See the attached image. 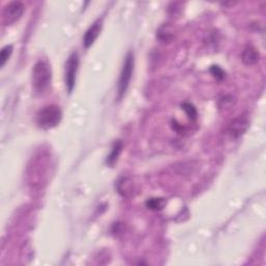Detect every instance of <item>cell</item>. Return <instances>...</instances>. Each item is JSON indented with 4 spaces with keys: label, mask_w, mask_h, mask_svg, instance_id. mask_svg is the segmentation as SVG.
Wrapping results in <instances>:
<instances>
[{
    "label": "cell",
    "mask_w": 266,
    "mask_h": 266,
    "mask_svg": "<svg viewBox=\"0 0 266 266\" xmlns=\"http://www.w3.org/2000/svg\"><path fill=\"white\" fill-rule=\"evenodd\" d=\"M52 71L49 63L45 60L38 61L32 69V87L37 94L47 91L51 83Z\"/></svg>",
    "instance_id": "1"
},
{
    "label": "cell",
    "mask_w": 266,
    "mask_h": 266,
    "mask_svg": "<svg viewBox=\"0 0 266 266\" xmlns=\"http://www.w3.org/2000/svg\"><path fill=\"white\" fill-rule=\"evenodd\" d=\"M63 113L58 105H48L42 108L37 115V124L44 130L57 127L62 121Z\"/></svg>",
    "instance_id": "2"
},
{
    "label": "cell",
    "mask_w": 266,
    "mask_h": 266,
    "mask_svg": "<svg viewBox=\"0 0 266 266\" xmlns=\"http://www.w3.org/2000/svg\"><path fill=\"white\" fill-rule=\"evenodd\" d=\"M133 66H134V57H133V54L131 52H129L125 59L123 68H122V71L120 74V79L118 83L119 98L123 97L128 90V86L130 84L132 73H133Z\"/></svg>",
    "instance_id": "3"
},
{
    "label": "cell",
    "mask_w": 266,
    "mask_h": 266,
    "mask_svg": "<svg viewBox=\"0 0 266 266\" xmlns=\"http://www.w3.org/2000/svg\"><path fill=\"white\" fill-rule=\"evenodd\" d=\"M78 66H79L78 53L73 52L66 63V70H65L66 86V88H68L69 93H72L73 88L75 86L76 74H77V71H78Z\"/></svg>",
    "instance_id": "4"
},
{
    "label": "cell",
    "mask_w": 266,
    "mask_h": 266,
    "mask_svg": "<svg viewBox=\"0 0 266 266\" xmlns=\"http://www.w3.org/2000/svg\"><path fill=\"white\" fill-rule=\"evenodd\" d=\"M25 6L20 1H12L5 5L2 13V23L4 26L14 24L24 13Z\"/></svg>",
    "instance_id": "5"
},
{
    "label": "cell",
    "mask_w": 266,
    "mask_h": 266,
    "mask_svg": "<svg viewBox=\"0 0 266 266\" xmlns=\"http://www.w3.org/2000/svg\"><path fill=\"white\" fill-rule=\"evenodd\" d=\"M249 127V120L246 116H239L231 122L229 125V133L233 138H238L245 134Z\"/></svg>",
    "instance_id": "6"
},
{
    "label": "cell",
    "mask_w": 266,
    "mask_h": 266,
    "mask_svg": "<svg viewBox=\"0 0 266 266\" xmlns=\"http://www.w3.org/2000/svg\"><path fill=\"white\" fill-rule=\"evenodd\" d=\"M101 28H102V21L97 20L92 24V26L86 30L83 38V45L85 48H90L93 45L94 42L99 37L100 32H101Z\"/></svg>",
    "instance_id": "7"
},
{
    "label": "cell",
    "mask_w": 266,
    "mask_h": 266,
    "mask_svg": "<svg viewBox=\"0 0 266 266\" xmlns=\"http://www.w3.org/2000/svg\"><path fill=\"white\" fill-rule=\"evenodd\" d=\"M241 60L247 66H253L259 61V52L252 45H247L242 51Z\"/></svg>",
    "instance_id": "8"
},
{
    "label": "cell",
    "mask_w": 266,
    "mask_h": 266,
    "mask_svg": "<svg viewBox=\"0 0 266 266\" xmlns=\"http://www.w3.org/2000/svg\"><path fill=\"white\" fill-rule=\"evenodd\" d=\"M123 146L124 145H123V141H122V140H117L114 143L112 151H110V154L108 155L107 159H106V163L108 165L113 166L117 162V160H118V158L120 156V154L122 152V149H123Z\"/></svg>",
    "instance_id": "9"
},
{
    "label": "cell",
    "mask_w": 266,
    "mask_h": 266,
    "mask_svg": "<svg viewBox=\"0 0 266 266\" xmlns=\"http://www.w3.org/2000/svg\"><path fill=\"white\" fill-rule=\"evenodd\" d=\"M164 200L161 198H155V199H150L147 201L146 205L149 209L151 210H161L164 206Z\"/></svg>",
    "instance_id": "10"
},
{
    "label": "cell",
    "mask_w": 266,
    "mask_h": 266,
    "mask_svg": "<svg viewBox=\"0 0 266 266\" xmlns=\"http://www.w3.org/2000/svg\"><path fill=\"white\" fill-rule=\"evenodd\" d=\"M13 53V46L12 45H6L5 47L2 48L1 52H0V66H3L7 60L9 59L10 55Z\"/></svg>",
    "instance_id": "11"
},
{
    "label": "cell",
    "mask_w": 266,
    "mask_h": 266,
    "mask_svg": "<svg viewBox=\"0 0 266 266\" xmlns=\"http://www.w3.org/2000/svg\"><path fill=\"white\" fill-rule=\"evenodd\" d=\"M182 109L184 110V112H185L186 115H187V117L190 118L191 120L195 121V120L197 119V117H198V112H197L196 107H195L193 104H191V103H186V102H185V103L182 104Z\"/></svg>",
    "instance_id": "12"
},
{
    "label": "cell",
    "mask_w": 266,
    "mask_h": 266,
    "mask_svg": "<svg viewBox=\"0 0 266 266\" xmlns=\"http://www.w3.org/2000/svg\"><path fill=\"white\" fill-rule=\"evenodd\" d=\"M210 73H211L217 80H223L225 78V71L218 66H212L210 68Z\"/></svg>",
    "instance_id": "13"
}]
</instances>
